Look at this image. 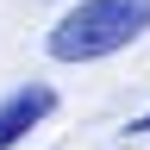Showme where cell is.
I'll return each instance as SVG.
<instances>
[{"label":"cell","instance_id":"cell-1","mask_svg":"<svg viewBox=\"0 0 150 150\" xmlns=\"http://www.w3.org/2000/svg\"><path fill=\"white\" fill-rule=\"evenodd\" d=\"M150 31V0H75L50 25L44 50L56 63H100Z\"/></svg>","mask_w":150,"mask_h":150},{"label":"cell","instance_id":"cell-2","mask_svg":"<svg viewBox=\"0 0 150 150\" xmlns=\"http://www.w3.org/2000/svg\"><path fill=\"white\" fill-rule=\"evenodd\" d=\"M50 112H56V94H50L44 81H31V88L6 94V100H0V150H13L38 119H50Z\"/></svg>","mask_w":150,"mask_h":150},{"label":"cell","instance_id":"cell-3","mask_svg":"<svg viewBox=\"0 0 150 150\" xmlns=\"http://www.w3.org/2000/svg\"><path fill=\"white\" fill-rule=\"evenodd\" d=\"M125 131H131V138H138V131H150V112H138V119H131Z\"/></svg>","mask_w":150,"mask_h":150}]
</instances>
